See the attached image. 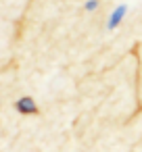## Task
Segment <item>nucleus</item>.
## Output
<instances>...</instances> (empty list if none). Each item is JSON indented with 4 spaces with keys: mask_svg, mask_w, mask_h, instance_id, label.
Returning <instances> with one entry per match:
<instances>
[{
    "mask_svg": "<svg viewBox=\"0 0 142 152\" xmlns=\"http://www.w3.org/2000/svg\"><path fill=\"white\" fill-rule=\"evenodd\" d=\"M15 108H17L21 115H36V113H38V106H36V102H34L29 96L19 98V100L15 102Z\"/></svg>",
    "mask_w": 142,
    "mask_h": 152,
    "instance_id": "nucleus-1",
    "label": "nucleus"
},
{
    "mask_svg": "<svg viewBox=\"0 0 142 152\" xmlns=\"http://www.w3.org/2000/svg\"><path fill=\"white\" fill-rule=\"evenodd\" d=\"M123 15H125V7H119V9H115L113 11V15H111V21H109V27H115L121 19H123Z\"/></svg>",
    "mask_w": 142,
    "mask_h": 152,
    "instance_id": "nucleus-2",
    "label": "nucleus"
},
{
    "mask_svg": "<svg viewBox=\"0 0 142 152\" xmlns=\"http://www.w3.org/2000/svg\"><path fill=\"white\" fill-rule=\"evenodd\" d=\"M86 9H88V11H94V9H96V0H90V2L86 4Z\"/></svg>",
    "mask_w": 142,
    "mask_h": 152,
    "instance_id": "nucleus-3",
    "label": "nucleus"
}]
</instances>
